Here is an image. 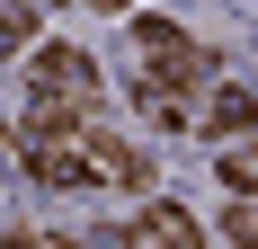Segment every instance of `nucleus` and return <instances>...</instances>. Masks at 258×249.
<instances>
[{"instance_id":"nucleus-2","label":"nucleus","mask_w":258,"mask_h":249,"mask_svg":"<svg viewBox=\"0 0 258 249\" xmlns=\"http://www.w3.org/2000/svg\"><path fill=\"white\" fill-rule=\"evenodd\" d=\"M27 72H36V98H62L72 116H89V107H98V63H89V53L36 45V63H27Z\"/></svg>"},{"instance_id":"nucleus-7","label":"nucleus","mask_w":258,"mask_h":249,"mask_svg":"<svg viewBox=\"0 0 258 249\" xmlns=\"http://www.w3.org/2000/svg\"><path fill=\"white\" fill-rule=\"evenodd\" d=\"M98 9H125V0H98Z\"/></svg>"},{"instance_id":"nucleus-3","label":"nucleus","mask_w":258,"mask_h":249,"mask_svg":"<svg viewBox=\"0 0 258 249\" xmlns=\"http://www.w3.org/2000/svg\"><path fill=\"white\" fill-rule=\"evenodd\" d=\"M134 240H143V249H196V223H187L178 205H152V214L134 223Z\"/></svg>"},{"instance_id":"nucleus-5","label":"nucleus","mask_w":258,"mask_h":249,"mask_svg":"<svg viewBox=\"0 0 258 249\" xmlns=\"http://www.w3.org/2000/svg\"><path fill=\"white\" fill-rule=\"evenodd\" d=\"M223 231H232L240 249H258V205H232V214H223Z\"/></svg>"},{"instance_id":"nucleus-6","label":"nucleus","mask_w":258,"mask_h":249,"mask_svg":"<svg viewBox=\"0 0 258 249\" xmlns=\"http://www.w3.org/2000/svg\"><path fill=\"white\" fill-rule=\"evenodd\" d=\"M223 178L232 187H258V151H223Z\"/></svg>"},{"instance_id":"nucleus-1","label":"nucleus","mask_w":258,"mask_h":249,"mask_svg":"<svg viewBox=\"0 0 258 249\" xmlns=\"http://www.w3.org/2000/svg\"><path fill=\"white\" fill-rule=\"evenodd\" d=\"M125 45H134V63H143V80H152V89H187V80L205 72V53L187 45L169 18H134V36H125Z\"/></svg>"},{"instance_id":"nucleus-4","label":"nucleus","mask_w":258,"mask_h":249,"mask_svg":"<svg viewBox=\"0 0 258 249\" xmlns=\"http://www.w3.org/2000/svg\"><path fill=\"white\" fill-rule=\"evenodd\" d=\"M249 89H223V98H214V134H249Z\"/></svg>"},{"instance_id":"nucleus-8","label":"nucleus","mask_w":258,"mask_h":249,"mask_svg":"<svg viewBox=\"0 0 258 249\" xmlns=\"http://www.w3.org/2000/svg\"><path fill=\"white\" fill-rule=\"evenodd\" d=\"M53 249H72V240H53Z\"/></svg>"}]
</instances>
